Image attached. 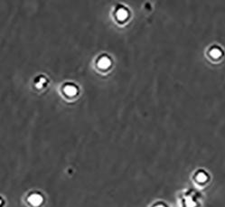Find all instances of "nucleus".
<instances>
[{"instance_id": "obj_3", "label": "nucleus", "mask_w": 225, "mask_h": 207, "mask_svg": "<svg viewBox=\"0 0 225 207\" xmlns=\"http://www.w3.org/2000/svg\"><path fill=\"white\" fill-rule=\"evenodd\" d=\"M186 205H187V207H194V203L191 199H187L186 200Z\"/></svg>"}, {"instance_id": "obj_1", "label": "nucleus", "mask_w": 225, "mask_h": 207, "mask_svg": "<svg viewBox=\"0 0 225 207\" xmlns=\"http://www.w3.org/2000/svg\"><path fill=\"white\" fill-rule=\"evenodd\" d=\"M32 197L34 198V200L31 199V202L34 204H38L39 203L41 202V198H39V196H37V195H34V196H32Z\"/></svg>"}, {"instance_id": "obj_4", "label": "nucleus", "mask_w": 225, "mask_h": 207, "mask_svg": "<svg viewBox=\"0 0 225 207\" xmlns=\"http://www.w3.org/2000/svg\"><path fill=\"white\" fill-rule=\"evenodd\" d=\"M156 207H164V206H162V205H158V206H156Z\"/></svg>"}, {"instance_id": "obj_2", "label": "nucleus", "mask_w": 225, "mask_h": 207, "mask_svg": "<svg viewBox=\"0 0 225 207\" xmlns=\"http://www.w3.org/2000/svg\"><path fill=\"white\" fill-rule=\"evenodd\" d=\"M197 179H198L200 182H203V181H205V180H206V175H204V174H202V173H201L200 175H198Z\"/></svg>"}]
</instances>
